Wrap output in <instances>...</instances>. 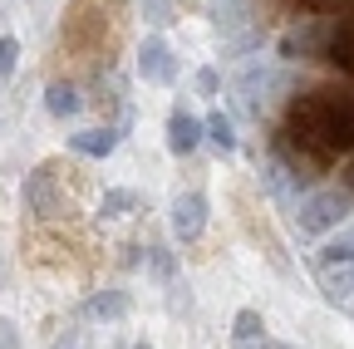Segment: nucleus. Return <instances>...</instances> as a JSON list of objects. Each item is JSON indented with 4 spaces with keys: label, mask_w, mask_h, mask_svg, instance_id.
Returning a JSON list of instances; mask_svg holds the SVG:
<instances>
[{
    "label": "nucleus",
    "mask_w": 354,
    "mask_h": 349,
    "mask_svg": "<svg viewBox=\"0 0 354 349\" xmlns=\"http://www.w3.org/2000/svg\"><path fill=\"white\" fill-rule=\"evenodd\" d=\"M354 153V94L349 89H310L295 94L281 128V162L310 182L315 167Z\"/></svg>",
    "instance_id": "1"
},
{
    "label": "nucleus",
    "mask_w": 354,
    "mask_h": 349,
    "mask_svg": "<svg viewBox=\"0 0 354 349\" xmlns=\"http://www.w3.org/2000/svg\"><path fill=\"white\" fill-rule=\"evenodd\" d=\"M349 211H354V197H349L344 187H320V192L300 197L295 227H300V236H325V232H335L339 222H349Z\"/></svg>",
    "instance_id": "2"
},
{
    "label": "nucleus",
    "mask_w": 354,
    "mask_h": 349,
    "mask_svg": "<svg viewBox=\"0 0 354 349\" xmlns=\"http://www.w3.org/2000/svg\"><path fill=\"white\" fill-rule=\"evenodd\" d=\"M207 227V197L202 192H177L172 197V232L183 241H197Z\"/></svg>",
    "instance_id": "3"
},
{
    "label": "nucleus",
    "mask_w": 354,
    "mask_h": 349,
    "mask_svg": "<svg viewBox=\"0 0 354 349\" xmlns=\"http://www.w3.org/2000/svg\"><path fill=\"white\" fill-rule=\"evenodd\" d=\"M197 143H202V118H192L187 109H172V118H167V148L177 158H187Z\"/></svg>",
    "instance_id": "4"
},
{
    "label": "nucleus",
    "mask_w": 354,
    "mask_h": 349,
    "mask_svg": "<svg viewBox=\"0 0 354 349\" xmlns=\"http://www.w3.org/2000/svg\"><path fill=\"white\" fill-rule=\"evenodd\" d=\"M138 74L153 79V84H167L172 79V50L162 45V39H143V50H138Z\"/></svg>",
    "instance_id": "5"
},
{
    "label": "nucleus",
    "mask_w": 354,
    "mask_h": 349,
    "mask_svg": "<svg viewBox=\"0 0 354 349\" xmlns=\"http://www.w3.org/2000/svg\"><path fill=\"white\" fill-rule=\"evenodd\" d=\"M325 59L330 64H339L344 74H354V10L330 30V45H325Z\"/></svg>",
    "instance_id": "6"
},
{
    "label": "nucleus",
    "mask_w": 354,
    "mask_h": 349,
    "mask_svg": "<svg viewBox=\"0 0 354 349\" xmlns=\"http://www.w3.org/2000/svg\"><path fill=\"white\" fill-rule=\"evenodd\" d=\"M320 290L335 305L354 300V261H344V266H320Z\"/></svg>",
    "instance_id": "7"
},
{
    "label": "nucleus",
    "mask_w": 354,
    "mask_h": 349,
    "mask_svg": "<svg viewBox=\"0 0 354 349\" xmlns=\"http://www.w3.org/2000/svg\"><path fill=\"white\" fill-rule=\"evenodd\" d=\"M69 148L84 153V158H109L118 148V133H113V128H88V133H74L69 138Z\"/></svg>",
    "instance_id": "8"
},
{
    "label": "nucleus",
    "mask_w": 354,
    "mask_h": 349,
    "mask_svg": "<svg viewBox=\"0 0 354 349\" xmlns=\"http://www.w3.org/2000/svg\"><path fill=\"white\" fill-rule=\"evenodd\" d=\"M79 89L74 84H50V89H44V109H50L55 118H69V113H79Z\"/></svg>",
    "instance_id": "9"
},
{
    "label": "nucleus",
    "mask_w": 354,
    "mask_h": 349,
    "mask_svg": "<svg viewBox=\"0 0 354 349\" xmlns=\"http://www.w3.org/2000/svg\"><path fill=\"white\" fill-rule=\"evenodd\" d=\"M202 138H212L221 153H232V148H236V128H232V118H227V113H212V118L202 123Z\"/></svg>",
    "instance_id": "10"
},
{
    "label": "nucleus",
    "mask_w": 354,
    "mask_h": 349,
    "mask_svg": "<svg viewBox=\"0 0 354 349\" xmlns=\"http://www.w3.org/2000/svg\"><path fill=\"white\" fill-rule=\"evenodd\" d=\"M344 261H354V232H344V236L320 246V266H344Z\"/></svg>",
    "instance_id": "11"
},
{
    "label": "nucleus",
    "mask_w": 354,
    "mask_h": 349,
    "mask_svg": "<svg viewBox=\"0 0 354 349\" xmlns=\"http://www.w3.org/2000/svg\"><path fill=\"white\" fill-rule=\"evenodd\" d=\"M99 320H118V315H128V295L123 290H104V295H94V305H88Z\"/></svg>",
    "instance_id": "12"
},
{
    "label": "nucleus",
    "mask_w": 354,
    "mask_h": 349,
    "mask_svg": "<svg viewBox=\"0 0 354 349\" xmlns=\"http://www.w3.org/2000/svg\"><path fill=\"white\" fill-rule=\"evenodd\" d=\"M232 334H236L241 344L261 339V334H266V320H261V310H236V320H232Z\"/></svg>",
    "instance_id": "13"
},
{
    "label": "nucleus",
    "mask_w": 354,
    "mask_h": 349,
    "mask_svg": "<svg viewBox=\"0 0 354 349\" xmlns=\"http://www.w3.org/2000/svg\"><path fill=\"white\" fill-rule=\"evenodd\" d=\"M133 207H138V192H128V187H113V192H104V202H99L104 216H128Z\"/></svg>",
    "instance_id": "14"
},
{
    "label": "nucleus",
    "mask_w": 354,
    "mask_h": 349,
    "mask_svg": "<svg viewBox=\"0 0 354 349\" xmlns=\"http://www.w3.org/2000/svg\"><path fill=\"white\" fill-rule=\"evenodd\" d=\"M20 64V39L15 35H0V79H10Z\"/></svg>",
    "instance_id": "15"
},
{
    "label": "nucleus",
    "mask_w": 354,
    "mask_h": 349,
    "mask_svg": "<svg viewBox=\"0 0 354 349\" xmlns=\"http://www.w3.org/2000/svg\"><path fill=\"white\" fill-rule=\"evenodd\" d=\"M143 20H153V25L172 20V15H167V0H143Z\"/></svg>",
    "instance_id": "16"
},
{
    "label": "nucleus",
    "mask_w": 354,
    "mask_h": 349,
    "mask_svg": "<svg viewBox=\"0 0 354 349\" xmlns=\"http://www.w3.org/2000/svg\"><path fill=\"white\" fill-rule=\"evenodd\" d=\"M216 84H221V79H216V69H202V74H197V94L216 99Z\"/></svg>",
    "instance_id": "17"
},
{
    "label": "nucleus",
    "mask_w": 354,
    "mask_h": 349,
    "mask_svg": "<svg viewBox=\"0 0 354 349\" xmlns=\"http://www.w3.org/2000/svg\"><path fill=\"white\" fill-rule=\"evenodd\" d=\"M286 6H295V10H330V6H339V0H286Z\"/></svg>",
    "instance_id": "18"
},
{
    "label": "nucleus",
    "mask_w": 354,
    "mask_h": 349,
    "mask_svg": "<svg viewBox=\"0 0 354 349\" xmlns=\"http://www.w3.org/2000/svg\"><path fill=\"white\" fill-rule=\"evenodd\" d=\"M344 192H349V197H354V162H349V167H344Z\"/></svg>",
    "instance_id": "19"
},
{
    "label": "nucleus",
    "mask_w": 354,
    "mask_h": 349,
    "mask_svg": "<svg viewBox=\"0 0 354 349\" xmlns=\"http://www.w3.org/2000/svg\"><path fill=\"white\" fill-rule=\"evenodd\" d=\"M261 349H300V344H281V339H271V344H261Z\"/></svg>",
    "instance_id": "20"
},
{
    "label": "nucleus",
    "mask_w": 354,
    "mask_h": 349,
    "mask_svg": "<svg viewBox=\"0 0 354 349\" xmlns=\"http://www.w3.org/2000/svg\"><path fill=\"white\" fill-rule=\"evenodd\" d=\"M133 349H153V344H148V339H143V344H133Z\"/></svg>",
    "instance_id": "21"
}]
</instances>
